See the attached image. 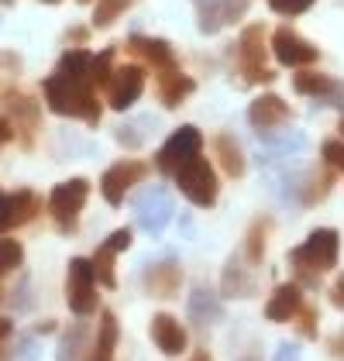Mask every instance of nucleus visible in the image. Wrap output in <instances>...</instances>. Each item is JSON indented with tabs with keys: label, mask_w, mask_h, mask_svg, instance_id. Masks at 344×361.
<instances>
[{
	"label": "nucleus",
	"mask_w": 344,
	"mask_h": 361,
	"mask_svg": "<svg viewBox=\"0 0 344 361\" xmlns=\"http://www.w3.org/2000/svg\"><path fill=\"white\" fill-rule=\"evenodd\" d=\"M42 93H45L49 111L62 114V117H80V121L93 124V128L100 124V100H97L90 83H76V80L56 73V76H49L42 83Z\"/></svg>",
	"instance_id": "nucleus-1"
},
{
	"label": "nucleus",
	"mask_w": 344,
	"mask_h": 361,
	"mask_svg": "<svg viewBox=\"0 0 344 361\" xmlns=\"http://www.w3.org/2000/svg\"><path fill=\"white\" fill-rule=\"evenodd\" d=\"M338 251H341L338 231H331V227H317V231H310V238H307L300 248H293L289 262H293L300 272L320 276V272H331V269L338 265Z\"/></svg>",
	"instance_id": "nucleus-2"
},
{
	"label": "nucleus",
	"mask_w": 344,
	"mask_h": 361,
	"mask_svg": "<svg viewBox=\"0 0 344 361\" xmlns=\"http://www.w3.org/2000/svg\"><path fill=\"white\" fill-rule=\"evenodd\" d=\"M176 186L179 193L186 196L190 203L197 207H214L217 203V193H221V179L214 176V166L207 159H190L186 166L176 169Z\"/></svg>",
	"instance_id": "nucleus-3"
},
{
	"label": "nucleus",
	"mask_w": 344,
	"mask_h": 361,
	"mask_svg": "<svg viewBox=\"0 0 344 361\" xmlns=\"http://www.w3.org/2000/svg\"><path fill=\"white\" fill-rule=\"evenodd\" d=\"M238 69L248 83H272L276 73L265 66V28L248 25L238 38Z\"/></svg>",
	"instance_id": "nucleus-4"
},
{
	"label": "nucleus",
	"mask_w": 344,
	"mask_h": 361,
	"mask_svg": "<svg viewBox=\"0 0 344 361\" xmlns=\"http://www.w3.org/2000/svg\"><path fill=\"white\" fill-rule=\"evenodd\" d=\"M66 300L76 317L97 313V272L90 258H73L69 276H66Z\"/></svg>",
	"instance_id": "nucleus-5"
},
{
	"label": "nucleus",
	"mask_w": 344,
	"mask_h": 361,
	"mask_svg": "<svg viewBox=\"0 0 344 361\" xmlns=\"http://www.w3.org/2000/svg\"><path fill=\"white\" fill-rule=\"evenodd\" d=\"M172 214H176V207H172V196L166 186H148V190H142L135 196V221L152 238L169 227Z\"/></svg>",
	"instance_id": "nucleus-6"
},
{
	"label": "nucleus",
	"mask_w": 344,
	"mask_h": 361,
	"mask_svg": "<svg viewBox=\"0 0 344 361\" xmlns=\"http://www.w3.org/2000/svg\"><path fill=\"white\" fill-rule=\"evenodd\" d=\"M86 196H90V183H86L83 176L59 183L56 190L49 193V210H52V217H56L59 231H73V227H76L80 210L86 207Z\"/></svg>",
	"instance_id": "nucleus-7"
},
{
	"label": "nucleus",
	"mask_w": 344,
	"mask_h": 361,
	"mask_svg": "<svg viewBox=\"0 0 344 361\" xmlns=\"http://www.w3.org/2000/svg\"><path fill=\"white\" fill-rule=\"evenodd\" d=\"M200 152H203V135L193 128V124H183V128L172 131L169 141L159 148L155 166H159V172H166V176H176V169L186 166L190 159H197Z\"/></svg>",
	"instance_id": "nucleus-8"
},
{
	"label": "nucleus",
	"mask_w": 344,
	"mask_h": 361,
	"mask_svg": "<svg viewBox=\"0 0 344 361\" xmlns=\"http://www.w3.org/2000/svg\"><path fill=\"white\" fill-rule=\"evenodd\" d=\"M145 176H148V162H142V159H121V162H114V166L104 172L100 193H104V200H107L111 207H121V203H124V193H128L138 179H145Z\"/></svg>",
	"instance_id": "nucleus-9"
},
{
	"label": "nucleus",
	"mask_w": 344,
	"mask_h": 361,
	"mask_svg": "<svg viewBox=\"0 0 344 361\" xmlns=\"http://www.w3.org/2000/svg\"><path fill=\"white\" fill-rule=\"evenodd\" d=\"M293 86H296V93L310 97V100H317V104H327V107L344 111V83L331 80V76H324L320 69H307V66H303V69L293 76Z\"/></svg>",
	"instance_id": "nucleus-10"
},
{
	"label": "nucleus",
	"mask_w": 344,
	"mask_h": 361,
	"mask_svg": "<svg viewBox=\"0 0 344 361\" xmlns=\"http://www.w3.org/2000/svg\"><path fill=\"white\" fill-rule=\"evenodd\" d=\"M197 7V25L203 35H217L228 25L241 21V14L248 11V0H193Z\"/></svg>",
	"instance_id": "nucleus-11"
},
{
	"label": "nucleus",
	"mask_w": 344,
	"mask_h": 361,
	"mask_svg": "<svg viewBox=\"0 0 344 361\" xmlns=\"http://www.w3.org/2000/svg\"><path fill=\"white\" fill-rule=\"evenodd\" d=\"M142 90H145L142 66H121V69H114V76H111V83H107L104 93H107V104H111L114 111H128V107L138 104Z\"/></svg>",
	"instance_id": "nucleus-12"
},
{
	"label": "nucleus",
	"mask_w": 344,
	"mask_h": 361,
	"mask_svg": "<svg viewBox=\"0 0 344 361\" xmlns=\"http://www.w3.org/2000/svg\"><path fill=\"white\" fill-rule=\"evenodd\" d=\"M248 121H252V128H255L258 135H272V131L286 128L289 121H293V111H289V104L283 97L262 93V97L252 100V107H248Z\"/></svg>",
	"instance_id": "nucleus-13"
},
{
	"label": "nucleus",
	"mask_w": 344,
	"mask_h": 361,
	"mask_svg": "<svg viewBox=\"0 0 344 361\" xmlns=\"http://www.w3.org/2000/svg\"><path fill=\"white\" fill-rule=\"evenodd\" d=\"M272 52L289 69H303V66H314L317 62V49L293 28H279L272 35Z\"/></svg>",
	"instance_id": "nucleus-14"
},
{
	"label": "nucleus",
	"mask_w": 344,
	"mask_h": 361,
	"mask_svg": "<svg viewBox=\"0 0 344 361\" xmlns=\"http://www.w3.org/2000/svg\"><path fill=\"white\" fill-rule=\"evenodd\" d=\"M145 286L155 300H172L183 286V269L176 258H162V262H152L145 269Z\"/></svg>",
	"instance_id": "nucleus-15"
},
{
	"label": "nucleus",
	"mask_w": 344,
	"mask_h": 361,
	"mask_svg": "<svg viewBox=\"0 0 344 361\" xmlns=\"http://www.w3.org/2000/svg\"><path fill=\"white\" fill-rule=\"evenodd\" d=\"M152 341L159 344V351L162 355H183L186 348H190V337H186V327L172 317V313H155L152 317Z\"/></svg>",
	"instance_id": "nucleus-16"
},
{
	"label": "nucleus",
	"mask_w": 344,
	"mask_h": 361,
	"mask_svg": "<svg viewBox=\"0 0 344 361\" xmlns=\"http://www.w3.org/2000/svg\"><path fill=\"white\" fill-rule=\"evenodd\" d=\"M300 310H303V289H300L296 282H283V286H276V293L269 296L265 317H269L272 324H289V320H296Z\"/></svg>",
	"instance_id": "nucleus-17"
},
{
	"label": "nucleus",
	"mask_w": 344,
	"mask_h": 361,
	"mask_svg": "<svg viewBox=\"0 0 344 361\" xmlns=\"http://www.w3.org/2000/svg\"><path fill=\"white\" fill-rule=\"evenodd\" d=\"M155 80H159V97H162V104H166V107H179V104L197 90V83L179 69V62L169 66V69H159V73H155Z\"/></svg>",
	"instance_id": "nucleus-18"
},
{
	"label": "nucleus",
	"mask_w": 344,
	"mask_h": 361,
	"mask_svg": "<svg viewBox=\"0 0 344 361\" xmlns=\"http://www.w3.org/2000/svg\"><path fill=\"white\" fill-rule=\"evenodd\" d=\"M128 49H131L135 56H142L155 73L176 66V56H172L169 42H162V38H142V35H131V38H128Z\"/></svg>",
	"instance_id": "nucleus-19"
},
{
	"label": "nucleus",
	"mask_w": 344,
	"mask_h": 361,
	"mask_svg": "<svg viewBox=\"0 0 344 361\" xmlns=\"http://www.w3.org/2000/svg\"><path fill=\"white\" fill-rule=\"evenodd\" d=\"M214 148H217V159H221L224 176H228V179H241V176H245V152H241L238 138L228 135V131H221V135L214 138Z\"/></svg>",
	"instance_id": "nucleus-20"
},
{
	"label": "nucleus",
	"mask_w": 344,
	"mask_h": 361,
	"mask_svg": "<svg viewBox=\"0 0 344 361\" xmlns=\"http://www.w3.org/2000/svg\"><path fill=\"white\" fill-rule=\"evenodd\" d=\"M221 289H224V296H228V300H241V296H252V289H255V279H252V272H245V262L231 258L228 265H224V276H221Z\"/></svg>",
	"instance_id": "nucleus-21"
},
{
	"label": "nucleus",
	"mask_w": 344,
	"mask_h": 361,
	"mask_svg": "<svg viewBox=\"0 0 344 361\" xmlns=\"http://www.w3.org/2000/svg\"><path fill=\"white\" fill-rule=\"evenodd\" d=\"M114 348H117V317L107 310L100 317V331L93 337V348H90L86 361H114Z\"/></svg>",
	"instance_id": "nucleus-22"
},
{
	"label": "nucleus",
	"mask_w": 344,
	"mask_h": 361,
	"mask_svg": "<svg viewBox=\"0 0 344 361\" xmlns=\"http://www.w3.org/2000/svg\"><path fill=\"white\" fill-rule=\"evenodd\" d=\"M93 52H86V49H73V52H66V56L59 59V73L62 76H69V80H76V83H90L93 86Z\"/></svg>",
	"instance_id": "nucleus-23"
},
{
	"label": "nucleus",
	"mask_w": 344,
	"mask_h": 361,
	"mask_svg": "<svg viewBox=\"0 0 344 361\" xmlns=\"http://www.w3.org/2000/svg\"><path fill=\"white\" fill-rule=\"evenodd\" d=\"M190 317H193V324H217L221 320V300L210 293V289H193V296H190Z\"/></svg>",
	"instance_id": "nucleus-24"
},
{
	"label": "nucleus",
	"mask_w": 344,
	"mask_h": 361,
	"mask_svg": "<svg viewBox=\"0 0 344 361\" xmlns=\"http://www.w3.org/2000/svg\"><path fill=\"white\" fill-rule=\"evenodd\" d=\"M83 341H90V331H86L83 324L69 327V331L62 334V341H59V348H56V361H80V355H83Z\"/></svg>",
	"instance_id": "nucleus-25"
},
{
	"label": "nucleus",
	"mask_w": 344,
	"mask_h": 361,
	"mask_svg": "<svg viewBox=\"0 0 344 361\" xmlns=\"http://www.w3.org/2000/svg\"><path fill=\"white\" fill-rule=\"evenodd\" d=\"M265 248H269V221L258 217L252 227H248V241H245V255H248V265H258L265 258Z\"/></svg>",
	"instance_id": "nucleus-26"
},
{
	"label": "nucleus",
	"mask_w": 344,
	"mask_h": 361,
	"mask_svg": "<svg viewBox=\"0 0 344 361\" xmlns=\"http://www.w3.org/2000/svg\"><path fill=\"white\" fill-rule=\"evenodd\" d=\"M35 214H38V196L31 190H14L11 193V221H14V227L28 224Z\"/></svg>",
	"instance_id": "nucleus-27"
},
{
	"label": "nucleus",
	"mask_w": 344,
	"mask_h": 361,
	"mask_svg": "<svg viewBox=\"0 0 344 361\" xmlns=\"http://www.w3.org/2000/svg\"><path fill=\"white\" fill-rule=\"evenodd\" d=\"M131 4L135 0H97V7H93V28H111Z\"/></svg>",
	"instance_id": "nucleus-28"
},
{
	"label": "nucleus",
	"mask_w": 344,
	"mask_h": 361,
	"mask_svg": "<svg viewBox=\"0 0 344 361\" xmlns=\"http://www.w3.org/2000/svg\"><path fill=\"white\" fill-rule=\"evenodd\" d=\"M7 111L14 114V121L21 117L25 128H35V124H38V111H35V104H31L21 90H7Z\"/></svg>",
	"instance_id": "nucleus-29"
},
{
	"label": "nucleus",
	"mask_w": 344,
	"mask_h": 361,
	"mask_svg": "<svg viewBox=\"0 0 344 361\" xmlns=\"http://www.w3.org/2000/svg\"><path fill=\"white\" fill-rule=\"evenodd\" d=\"M307 183V190L300 196V203L303 207H314L317 200H324V196L331 193V186H334V172H314L310 179H303Z\"/></svg>",
	"instance_id": "nucleus-30"
},
{
	"label": "nucleus",
	"mask_w": 344,
	"mask_h": 361,
	"mask_svg": "<svg viewBox=\"0 0 344 361\" xmlns=\"http://www.w3.org/2000/svg\"><path fill=\"white\" fill-rule=\"evenodd\" d=\"M21 262H25V245L18 238H0V276L21 269Z\"/></svg>",
	"instance_id": "nucleus-31"
},
{
	"label": "nucleus",
	"mask_w": 344,
	"mask_h": 361,
	"mask_svg": "<svg viewBox=\"0 0 344 361\" xmlns=\"http://www.w3.org/2000/svg\"><path fill=\"white\" fill-rule=\"evenodd\" d=\"M93 272H97V282H104L107 289H114L117 279H114V251L107 245L97 248V258H93Z\"/></svg>",
	"instance_id": "nucleus-32"
},
{
	"label": "nucleus",
	"mask_w": 344,
	"mask_h": 361,
	"mask_svg": "<svg viewBox=\"0 0 344 361\" xmlns=\"http://www.w3.org/2000/svg\"><path fill=\"white\" fill-rule=\"evenodd\" d=\"M307 148V135H300V131H293L286 138H276L269 145V152H265V159H272V155H279V159H286V155H296V152H303Z\"/></svg>",
	"instance_id": "nucleus-33"
},
{
	"label": "nucleus",
	"mask_w": 344,
	"mask_h": 361,
	"mask_svg": "<svg viewBox=\"0 0 344 361\" xmlns=\"http://www.w3.org/2000/svg\"><path fill=\"white\" fill-rule=\"evenodd\" d=\"M111 76H114V49H104L100 56L93 59V86L97 90H107Z\"/></svg>",
	"instance_id": "nucleus-34"
},
{
	"label": "nucleus",
	"mask_w": 344,
	"mask_h": 361,
	"mask_svg": "<svg viewBox=\"0 0 344 361\" xmlns=\"http://www.w3.org/2000/svg\"><path fill=\"white\" fill-rule=\"evenodd\" d=\"M320 155L334 172H344V138H327L320 145Z\"/></svg>",
	"instance_id": "nucleus-35"
},
{
	"label": "nucleus",
	"mask_w": 344,
	"mask_h": 361,
	"mask_svg": "<svg viewBox=\"0 0 344 361\" xmlns=\"http://www.w3.org/2000/svg\"><path fill=\"white\" fill-rule=\"evenodd\" d=\"M269 7L283 18H296V14H307L314 7V0H269Z\"/></svg>",
	"instance_id": "nucleus-36"
},
{
	"label": "nucleus",
	"mask_w": 344,
	"mask_h": 361,
	"mask_svg": "<svg viewBox=\"0 0 344 361\" xmlns=\"http://www.w3.org/2000/svg\"><path fill=\"white\" fill-rule=\"evenodd\" d=\"M131 241H135L131 227H117V231L111 234V238H107V241H104V245H107V248L117 255V251H128V248H131Z\"/></svg>",
	"instance_id": "nucleus-37"
},
{
	"label": "nucleus",
	"mask_w": 344,
	"mask_h": 361,
	"mask_svg": "<svg viewBox=\"0 0 344 361\" xmlns=\"http://www.w3.org/2000/svg\"><path fill=\"white\" fill-rule=\"evenodd\" d=\"M11 227H14V221H11V193L0 190V234H7Z\"/></svg>",
	"instance_id": "nucleus-38"
},
{
	"label": "nucleus",
	"mask_w": 344,
	"mask_h": 361,
	"mask_svg": "<svg viewBox=\"0 0 344 361\" xmlns=\"http://www.w3.org/2000/svg\"><path fill=\"white\" fill-rule=\"evenodd\" d=\"M272 361H300V344H293V341L279 344V348H276V358H272Z\"/></svg>",
	"instance_id": "nucleus-39"
},
{
	"label": "nucleus",
	"mask_w": 344,
	"mask_h": 361,
	"mask_svg": "<svg viewBox=\"0 0 344 361\" xmlns=\"http://www.w3.org/2000/svg\"><path fill=\"white\" fill-rule=\"evenodd\" d=\"M296 317H303V320H300L303 334H307V337H314V334H317V310H300Z\"/></svg>",
	"instance_id": "nucleus-40"
},
{
	"label": "nucleus",
	"mask_w": 344,
	"mask_h": 361,
	"mask_svg": "<svg viewBox=\"0 0 344 361\" xmlns=\"http://www.w3.org/2000/svg\"><path fill=\"white\" fill-rule=\"evenodd\" d=\"M331 303L338 306V310H344V276L331 286Z\"/></svg>",
	"instance_id": "nucleus-41"
},
{
	"label": "nucleus",
	"mask_w": 344,
	"mask_h": 361,
	"mask_svg": "<svg viewBox=\"0 0 344 361\" xmlns=\"http://www.w3.org/2000/svg\"><path fill=\"white\" fill-rule=\"evenodd\" d=\"M11 138H14V124L7 117H0V145H7Z\"/></svg>",
	"instance_id": "nucleus-42"
},
{
	"label": "nucleus",
	"mask_w": 344,
	"mask_h": 361,
	"mask_svg": "<svg viewBox=\"0 0 344 361\" xmlns=\"http://www.w3.org/2000/svg\"><path fill=\"white\" fill-rule=\"evenodd\" d=\"M331 355H334V358H344V334H338V337H334V344H331Z\"/></svg>",
	"instance_id": "nucleus-43"
},
{
	"label": "nucleus",
	"mask_w": 344,
	"mask_h": 361,
	"mask_svg": "<svg viewBox=\"0 0 344 361\" xmlns=\"http://www.w3.org/2000/svg\"><path fill=\"white\" fill-rule=\"evenodd\" d=\"M11 331H14V324H11L7 317H0V341H7V337H11Z\"/></svg>",
	"instance_id": "nucleus-44"
},
{
	"label": "nucleus",
	"mask_w": 344,
	"mask_h": 361,
	"mask_svg": "<svg viewBox=\"0 0 344 361\" xmlns=\"http://www.w3.org/2000/svg\"><path fill=\"white\" fill-rule=\"evenodd\" d=\"M49 331H56V324H52V320H45V324H38V327H35V334H49Z\"/></svg>",
	"instance_id": "nucleus-45"
},
{
	"label": "nucleus",
	"mask_w": 344,
	"mask_h": 361,
	"mask_svg": "<svg viewBox=\"0 0 344 361\" xmlns=\"http://www.w3.org/2000/svg\"><path fill=\"white\" fill-rule=\"evenodd\" d=\"M190 361H214V358H210L207 351H197V355H193V358H190Z\"/></svg>",
	"instance_id": "nucleus-46"
},
{
	"label": "nucleus",
	"mask_w": 344,
	"mask_h": 361,
	"mask_svg": "<svg viewBox=\"0 0 344 361\" xmlns=\"http://www.w3.org/2000/svg\"><path fill=\"white\" fill-rule=\"evenodd\" d=\"M0 361H7V344L0 341Z\"/></svg>",
	"instance_id": "nucleus-47"
},
{
	"label": "nucleus",
	"mask_w": 344,
	"mask_h": 361,
	"mask_svg": "<svg viewBox=\"0 0 344 361\" xmlns=\"http://www.w3.org/2000/svg\"><path fill=\"white\" fill-rule=\"evenodd\" d=\"M241 361H255V355H248V358H241Z\"/></svg>",
	"instance_id": "nucleus-48"
},
{
	"label": "nucleus",
	"mask_w": 344,
	"mask_h": 361,
	"mask_svg": "<svg viewBox=\"0 0 344 361\" xmlns=\"http://www.w3.org/2000/svg\"><path fill=\"white\" fill-rule=\"evenodd\" d=\"M42 4H59V0H42Z\"/></svg>",
	"instance_id": "nucleus-49"
},
{
	"label": "nucleus",
	"mask_w": 344,
	"mask_h": 361,
	"mask_svg": "<svg viewBox=\"0 0 344 361\" xmlns=\"http://www.w3.org/2000/svg\"><path fill=\"white\" fill-rule=\"evenodd\" d=\"M341 138H344V121H341Z\"/></svg>",
	"instance_id": "nucleus-50"
},
{
	"label": "nucleus",
	"mask_w": 344,
	"mask_h": 361,
	"mask_svg": "<svg viewBox=\"0 0 344 361\" xmlns=\"http://www.w3.org/2000/svg\"><path fill=\"white\" fill-rule=\"evenodd\" d=\"M0 4H14V0H0Z\"/></svg>",
	"instance_id": "nucleus-51"
},
{
	"label": "nucleus",
	"mask_w": 344,
	"mask_h": 361,
	"mask_svg": "<svg viewBox=\"0 0 344 361\" xmlns=\"http://www.w3.org/2000/svg\"><path fill=\"white\" fill-rule=\"evenodd\" d=\"M80 4H90V0H80Z\"/></svg>",
	"instance_id": "nucleus-52"
}]
</instances>
